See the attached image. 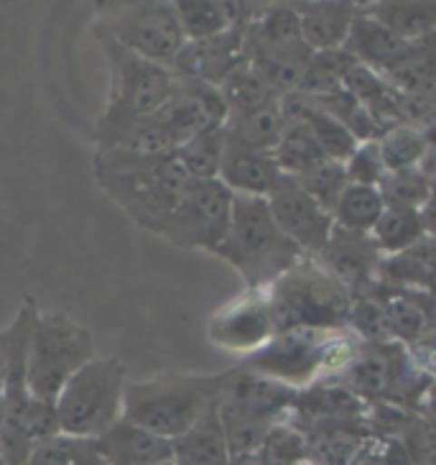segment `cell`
Masks as SVG:
<instances>
[{
    "mask_svg": "<svg viewBox=\"0 0 436 465\" xmlns=\"http://www.w3.org/2000/svg\"><path fill=\"white\" fill-rule=\"evenodd\" d=\"M39 317V307L34 297H26L14 322L0 330V376H3V391H5V422L0 435V463L24 465L28 452L34 450L24 435V422L36 399L28 391L26 363L31 332Z\"/></svg>",
    "mask_w": 436,
    "mask_h": 465,
    "instance_id": "10",
    "label": "cell"
},
{
    "mask_svg": "<svg viewBox=\"0 0 436 465\" xmlns=\"http://www.w3.org/2000/svg\"><path fill=\"white\" fill-rule=\"evenodd\" d=\"M256 458L260 465H299L309 460V445H306L304 432L284 420V422L273 424Z\"/></svg>",
    "mask_w": 436,
    "mask_h": 465,
    "instance_id": "39",
    "label": "cell"
},
{
    "mask_svg": "<svg viewBox=\"0 0 436 465\" xmlns=\"http://www.w3.org/2000/svg\"><path fill=\"white\" fill-rule=\"evenodd\" d=\"M268 302L276 332L296 328L332 332L347 328L353 294L327 269L304 256L268 287Z\"/></svg>",
    "mask_w": 436,
    "mask_h": 465,
    "instance_id": "5",
    "label": "cell"
},
{
    "mask_svg": "<svg viewBox=\"0 0 436 465\" xmlns=\"http://www.w3.org/2000/svg\"><path fill=\"white\" fill-rule=\"evenodd\" d=\"M363 341L350 330H332L322 342V356H319V381H334L344 371L353 366V361L360 353Z\"/></svg>",
    "mask_w": 436,
    "mask_h": 465,
    "instance_id": "42",
    "label": "cell"
},
{
    "mask_svg": "<svg viewBox=\"0 0 436 465\" xmlns=\"http://www.w3.org/2000/svg\"><path fill=\"white\" fill-rule=\"evenodd\" d=\"M344 90L363 108L368 110V115L375 121L381 134H385L388 128L401 124L398 121V100H401V93L383 74H378L375 69L354 62L350 72L344 74Z\"/></svg>",
    "mask_w": 436,
    "mask_h": 465,
    "instance_id": "27",
    "label": "cell"
},
{
    "mask_svg": "<svg viewBox=\"0 0 436 465\" xmlns=\"http://www.w3.org/2000/svg\"><path fill=\"white\" fill-rule=\"evenodd\" d=\"M232 200L219 179H189L159 235L184 251L215 253L230 231Z\"/></svg>",
    "mask_w": 436,
    "mask_h": 465,
    "instance_id": "11",
    "label": "cell"
},
{
    "mask_svg": "<svg viewBox=\"0 0 436 465\" xmlns=\"http://www.w3.org/2000/svg\"><path fill=\"white\" fill-rule=\"evenodd\" d=\"M266 200L281 232L304 256L314 259L334 231L332 215L291 177L281 179Z\"/></svg>",
    "mask_w": 436,
    "mask_h": 465,
    "instance_id": "15",
    "label": "cell"
},
{
    "mask_svg": "<svg viewBox=\"0 0 436 465\" xmlns=\"http://www.w3.org/2000/svg\"><path fill=\"white\" fill-rule=\"evenodd\" d=\"M95 31L149 62L171 67L187 42L174 3L161 0H125L100 3Z\"/></svg>",
    "mask_w": 436,
    "mask_h": 465,
    "instance_id": "9",
    "label": "cell"
},
{
    "mask_svg": "<svg viewBox=\"0 0 436 465\" xmlns=\"http://www.w3.org/2000/svg\"><path fill=\"white\" fill-rule=\"evenodd\" d=\"M156 121L164 125L174 146H181L197 134H205L212 128H225L230 110L225 105V97L215 84L199 80H177L174 90L161 108L153 113Z\"/></svg>",
    "mask_w": 436,
    "mask_h": 465,
    "instance_id": "14",
    "label": "cell"
},
{
    "mask_svg": "<svg viewBox=\"0 0 436 465\" xmlns=\"http://www.w3.org/2000/svg\"><path fill=\"white\" fill-rule=\"evenodd\" d=\"M228 138L243 143L247 149L266 151L273 153L278 141L286 131V121H284V113H281V103L276 100L271 105L258 110H250V113H240V115H230L228 124H225Z\"/></svg>",
    "mask_w": 436,
    "mask_h": 465,
    "instance_id": "29",
    "label": "cell"
},
{
    "mask_svg": "<svg viewBox=\"0 0 436 465\" xmlns=\"http://www.w3.org/2000/svg\"><path fill=\"white\" fill-rule=\"evenodd\" d=\"M368 407V401H363L350 389H344L342 383L316 381L296 394L286 414V422L294 424L299 432H306L314 424L365 420Z\"/></svg>",
    "mask_w": 436,
    "mask_h": 465,
    "instance_id": "18",
    "label": "cell"
},
{
    "mask_svg": "<svg viewBox=\"0 0 436 465\" xmlns=\"http://www.w3.org/2000/svg\"><path fill=\"white\" fill-rule=\"evenodd\" d=\"M225 143H228L225 128H212L205 134H197L177 149L179 164L184 166L189 179H218Z\"/></svg>",
    "mask_w": 436,
    "mask_h": 465,
    "instance_id": "35",
    "label": "cell"
},
{
    "mask_svg": "<svg viewBox=\"0 0 436 465\" xmlns=\"http://www.w3.org/2000/svg\"><path fill=\"white\" fill-rule=\"evenodd\" d=\"M95 358L92 332L64 312H39L28 342L26 379L31 397L52 401L69 379Z\"/></svg>",
    "mask_w": 436,
    "mask_h": 465,
    "instance_id": "6",
    "label": "cell"
},
{
    "mask_svg": "<svg viewBox=\"0 0 436 465\" xmlns=\"http://www.w3.org/2000/svg\"><path fill=\"white\" fill-rule=\"evenodd\" d=\"M215 256L228 261L243 276L246 289H268L304 259L299 248L276 225L268 200L246 194H235L230 231Z\"/></svg>",
    "mask_w": 436,
    "mask_h": 465,
    "instance_id": "3",
    "label": "cell"
},
{
    "mask_svg": "<svg viewBox=\"0 0 436 465\" xmlns=\"http://www.w3.org/2000/svg\"><path fill=\"white\" fill-rule=\"evenodd\" d=\"M426 417L436 424V383H431V389L426 391V397L421 401V410H419Z\"/></svg>",
    "mask_w": 436,
    "mask_h": 465,
    "instance_id": "50",
    "label": "cell"
},
{
    "mask_svg": "<svg viewBox=\"0 0 436 465\" xmlns=\"http://www.w3.org/2000/svg\"><path fill=\"white\" fill-rule=\"evenodd\" d=\"M354 59L344 49H332V52H314L309 64L304 69L299 90L306 97H327L340 93L344 87V74L350 72Z\"/></svg>",
    "mask_w": 436,
    "mask_h": 465,
    "instance_id": "34",
    "label": "cell"
},
{
    "mask_svg": "<svg viewBox=\"0 0 436 465\" xmlns=\"http://www.w3.org/2000/svg\"><path fill=\"white\" fill-rule=\"evenodd\" d=\"M296 394L299 391L286 386V383L266 379V376L253 373V371L243 369L237 363L235 369L228 371V383H225V391L219 399L237 407V410L256 414L260 420L284 422Z\"/></svg>",
    "mask_w": 436,
    "mask_h": 465,
    "instance_id": "19",
    "label": "cell"
},
{
    "mask_svg": "<svg viewBox=\"0 0 436 465\" xmlns=\"http://www.w3.org/2000/svg\"><path fill=\"white\" fill-rule=\"evenodd\" d=\"M24 465H105L100 460L95 440L56 435L34 445Z\"/></svg>",
    "mask_w": 436,
    "mask_h": 465,
    "instance_id": "37",
    "label": "cell"
},
{
    "mask_svg": "<svg viewBox=\"0 0 436 465\" xmlns=\"http://www.w3.org/2000/svg\"><path fill=\"white\" fill-rule=\"evenodd\" d=\"M398 121L416 128L426 141L436 146V95H406L398 100Z\"/></svg>",
    "mask_w": 436,
    "mask_h": 465,
    "instance_id": "46",
    "label": "cell"
},
{
    "mask_svg": "<svg viewBox=\"0 0 436 465\" xmlns=\"http://www.w3.org/2000/svg\"><path fill=\"white\" fill-rule=\"evenodd\" d=\"M174 465H228L230 448L225 438V427L219 420V399L191 424L184 435L171 440Z\"/></svg>",
    "mask_w": 436,
    "mask_h": 465,
    "instance_id": "25",
    "label": "cell"
},
{
    "mask_svg": "<svg viewBox=\"0 0 436 465\" xmlns=\"http://www.w3.org/2000/svg\"><path fill=\"white\" fill-rule=\"evenodd\" d=\"M284 177L286 174L278 169L273 153L247 149L243 143L228 138L218 179L232 194L268 197Z\"/></svg>",
    "mask_w": 436,
    "mask_h": 465,
    "instance_id": "21",
    "label": "cell"
},
{
    "mask_svg": "<svg viewBox=\"0 0 436 465\" xmlns=\"http://www.w3.org/2000/svg\"><path fill=\"white\" fill-rule=\"evenodd\" d=\"M347 330L354 332L363 342L370 345H383V342H398L395 341L391 322L385 317V310L375 297H354L353 307H350V317H347Z\"/></svg>",
    "mask_w": 436,
    "mask_h": 465,
    "instance_id": "41",
    "label": "cell"
},
{
    "mask_svg": "<svg viewBox=\"0 0 436 465\" xmlns=\"http://www.w3.org/2000/svg\"><path fill=\"white\" fill-rule=\"evenodd\" d=\"M423 235H426V231H423L421 213L419 210H398V207H385L378 225L370 232V238L383 253V259L409 251L421 241Z\"/></svg>",
    "mask_w": 436,
    "mask_h": 465,
    "instance_id": "31",
    "label": "cell"
},
{
    "mask_svg": "<svg viewBox=\"0 0 436 465\" xmlns=\"http://www.w3.org/2000/svg\"><path fill=\"white\" fill-rule=\"evenodd\" d=\"M383 213H385V203H383V194L378 192V187L347 184L334 213H332V220L337 228L370 235Z\"/></svg>",
    "mask_w": 436,
    "mask_h": 465,
    "instance_id": "30",
    "label": "cell"
},
{
    "mask_svg": "<svg viewBox=\"0 0 436 465\" xmlns=\"http://www.w3.org/2000/svg\"><path fill=\"white\" fill-rule=\"evenodd\" d=\"M273 159L278 169L291 179L304 177L306 172H312L314 166H319L327 156L319 149L314 134L304 124H286V131L278 141V146L273 151Z\"/></svg>",
    "mask_w": 436,
    "mask_h": 465,
    "instance_id": "32",
    "label": "cell"
},
{
    "mask_svg": "<svg viewBox=\"0 0 436 465\" xmlns=\"http://www.w3.org/2000/svg\"><path fill=\"white\" fill-rule=\"evenodd\" d=\"M299 465H312V463H309V460H304V463H299Z\"/></svg>",
    "mask_w": 436,
    "mask_h": 465,
    "instance_id": "53",
    "label": "cell"
},
{
    "mask_svg": "<svg viewBox=\"0 0 436 465\" xmlns=\"http://www.w3.org/2000/svg\"><path fill=\"white\" fill-rule=\"evenodd\" d=\"M3 422H5V391H3V376H0V435H3Z\"/></svg>",
    "mask_w": 436,
    "mask_h": 465,
    "instance_id": "52",
    "label": "cell"
},
{
    "mask_svg": "<svg viewBox=\"0 0 436 465\" xmlns=\"http://www.w3.org/2000/svg\"><path fill=\"white\" fill-rule=\"evenodd\" d=\"M164 465H174V463H164Z\"/></svg>",
    "mask_w": 436,
    "mask_h": 465,
    "instance_id": "54",
    "label": "cell"
},
{
    "mask_svg": "<svg viewBox=\"0 0 436 465\" xmlns=\"http://www.w3.org/2000/svg\"><path fill=\"white\" fill-rule=\"evenodd\" d=\"M409 46L411 42H403L391 28H385L381 21H375L373 15L365 14V8L360 3V11L354 15L350 36H347L342 49L353 56L354 62L375 69L378 74H388L401 62V56L409 52Z\"/></svg>",
    "mask_w": 436,
    "mask_h": 465,
    "instance_id": "23",
    "label": "cell"
},
{
    "mask_svg": "<svg viewBox=\"0 0 436 465\" xmlns=\"http://www.w3.org/2000/svg\"><path fill=\"white\" fill-rule=\"evenodd\" d=\"M312 100H316V105L325 110V113H329L334 121H340L360 143H363V141H375V138H381V131H378L375 121L368 115V110L363 108L344 87H342L340 93H334V95L312 97Z\"/></svg>",
    "mask_w": 436,
    "mask_h": 465,
    "instance_id": "40",
    "label": "cell"
},
{
    "mask_svg": "<svg viewBox=\"0 0 436 465\" xmlns=\"http://www.w3.org/2000/svg\"><path fill=\"white\" fill-rule=\"evenodd\" d=\"M334 381L368 404H391L409 411L421 410L423 397L434 383L413 366L403 342H363L353 366Z\"/></svg>",
    "mask_w": 436,
    "mask_h": 465,
    "instance_id": "8",
    "label": "cell"
},
{
    "mask_svg": "<svg viewBox=\"0 0 436 465\" xmlns=\"http://www.w3.org/2000/svg\"><path fill=\"white\" fill-rule=\"evenodd\" d=\"M429 190H431V179L421 169L388 172L378 184L385 207H398V210H421Z\"/></svg>",
    "mask_w": 436,
    "mask_h": 465,
    "instance_id": "38",
    "label": "cell"
},
{
    "mask_svg": "<svg viewBox=\"0 0 436 465\" xmlns=\"http://www.w3.org/2000/svg\"><path fill=\"white\" fill-rule=\"evenodd\" d=\"M228 465H260L256 455H237V458H230Z\"/></svg>",
    "mask_w": 436,
    "mask_h": 465,
    "instance_id": "51",
    "label": "cell"
},
{
    "mask_svg": "<svg viewBox=\"0 0 436 465\" xmlns=\"http://www.w3.org/2000/svg\"><path fill=\"white\" fill-rule=\"evenodd\" d=\"M419 213H421L423 231H426V235L436 238V177L431 179V190H429V197H426V203H423V207L419 210Z\"/></svg>",
    "mask_w": 436,
    "mask_h": 465,
    "instance_id": "49",
    "label": "cell"
},
{
    "mask_svg": "<svg viewBox=\"0 0 436 465\" xmlns=\"http://www.w3.org/2000/svg\"><path fill=\"white\" fill-rule=\"evenodd\" d=\"M327 332L322 330H284L276 332L253 356L243 358L240 366L301 391L319 381V356Z\"/></svg>",
    "mask_w": 436,
    "mask_h": 465,
    "instance_id": "12",
    "label": "cell"
},
{
    "mask_svg": "<svg viewBox=\"0 0 436 465\" xmlns=\"http://www.w3.org/2000/svg\"><path fill=\"white\" fill-rule=\"evenodd\" d=\"M301 18V36L304 44L312 52H332L342 49L360 3H347V0H306V3H294Z\"/></svg>",
    "mask_w": 436,
    "mask_h": 465,
    "instance_id": "22",
    "label": "cell"
},
{
    "mask_svg": "<svg viewBox=\"0 0 436 465\" xmlns=\"http://www.w3.org/2000/svg\"><path fill=\"white\" fill-rule=\"evenodd\" d=\"M276 335L268 289H246L219 307L207 325V338L232 356H253Z\"/></svg>",
    "mask_w": 436,
    "mask_h": 465,
    "instance_id": "13",
    "label": "cell"
},
{
    "mask_svg": "<svg viewBox=\"0 0 436 465\" xmlns=\"http://www.w3.org/2000/svg\"><path fill=\"white\" fill-rule=\"evenodd\" d=\"M403 448L416 460V465H436V424L426 420L421 411H413L411 420L398 435Z\"/></svg>",
    "mask_w": 436,
    "mask_h": 465,
    "instance_id": "45",
    "label": "cell"
},
{
    "mask_svg": "<svg viewBox=\"0 0 436 465\" xmlns=\"http://www.w3.org/2000/svg\"><path fill=\"white\" fill-rule=\"evenodd\" d=\"M314 261L327 269L353 294V300L368 294L381 282L383 253L368 232H353L334 225L329 241Z\"/></svg>",
    "mask_w": 436,
    "mask_h": 465,
    "instance_id": "16",
    "label": "cell"
},
{
    "mask_svg": "<svg viewBox=\"0 0 436 465\" xmlns=\"http://www.w3.org/2000/svg\"><path fill=\"white\" fill-rule=\"evenodd\" d=\"M95 448L105 465H164L174 460L171 440L123 417L95 438Z\"/></svg>",
    "mask_w": 436,
    "mask_h": 465,
    "instance_id": "20",
    "label": "cell"
},
{
    "mask_svg": "<svg viewBox=\"0 0 436 465\" xmlns=\"http://www.w3.org/2000/svg\"><path fill=\"white\" fill-rule=\"evenodd\" d=\"M228 383L222 373H164L146 381L125 383L123 420L140 424L166 440L184 435L207 407H212Z\"/></svg>",
    "mask_w": 436,
    "mask_h": 465,
    "instance_id": "4",
    "label": "cell"
},
{
    "mask_svg": "<svg viewBox=\"0 0 436 465\" xmlns=\"http://www.w3.org/2000/svg\"><path fill=\"white\" fill-rule=\"evenodd\" d=\"M378 465H416V460L411 458L401 440H383Z\"/></svg>",
    "mask_w": 436,
    "mask_h": 465,
    "instance_id": "48",
    "label": "cell"
},
{
    "mask_svg": "<svg viewBox=\"0 0 436 465\" xmlns=\"http://www.w3.org/2000/svg\"><path fill=\"white\" fill-rule=\"evenodd\" d=\"M363 8L403 42H419L436 34V0H378L363 3Z\"/></svg>",
    "mask_w": 436,
    "mask_h": 465,
    "instance_id": "28",
    "label": "cell"
},
{
    "mask_svg": "<svg viewBox=\"0 0 436 465\" xmlns=\"http://www.w3.org/2000/svg\"><path fill=\"white\" fill-rule=\"evenodd\" d=\"M219 93L225 97V105L230 110V115L266 108V105H271L276 100H281L271 90V84L266 83L247 62L232 69L230 74L225 77V83L219 84Z\"/></svg>",
    "mask_w": 436,
    "mask_h": 465,
    "instance_id": "33",
    "label": "cell"
},
{
    "mask_svg": "<svg viewBox=\"0 0 436 465\" xmlns=\"http://www.w3.org/2000/svg\"><path fill=\"white\" fill-rule=\"evenodd\" d=\"M125 383L128 371L118 358H92L56 399L62 432L72 438H100L123 417Z\"/></svg>",
    "mask_w": 436,
    "mask_h": 465,
    "instance_id": "7",
    "label": "cell"
},
{
    "mask_svg": "<svg viewBox=\"0 0 436 465\" xmlns=\"http://www.w3.org/2000/svg\"><path fill=\"white\" fill-rule=\"evenodd\" d=\"M95 39L110 67L108 100L97 118L95 143L97 149H110L125 131L164 105L174 90V74L164 64L128 52L102 31H95Z\"/></svg>",
    "mask_w": 436,
    "mask_h": 465,
    "instance_id": "2",
    "label": "cell"
},
{
    "mask_svg": "<svg viewBox=\"0 0 436 465\" xmlns=\"http://www.w3.org/2000/svg\"><path fill=\"white\" fill-rule=\"evenodd\" d=\"M309 445V463L312 465H353L357 452L373 435L368 420L353 422H325L314 424L304 432Z\"/></svg>",
    "mask_w": 436,
    "mask_h": 465,
    "instance_id": "26",
    "label": "cell"
},
{
    "mask_svg": "<svg viewBox=\"0 0 436 465\" xmlns=\"http://www.w3.org/2000/svg\"><path fill=\"white\" fill-rule=\"evenodd\" d=\"M296 182L312 194L319 205L327 210L329 215L334 213V207L340 203L342 192L350 184V182H347V174H344V164L329 162V159H325L319 166H314L312 172H306V174L296 179Z\"/></svg>",
    "mask_w": 436,
    "mask_h": 465,
    "instance_id": "43",
    "label": "cell"
},
{
    "mask_svg": "<svg viewBox=\"0 0 436 465\" xmlns=\"http://www.w3.org/2000/svg\"><path fill=\"white\" fill-rule=\"evenodd\" d=\"M179 24L187 42L212 39L225 31L246 26L258 3H230V0H177Z\"/></svg>",
    "mask_w": 436,
    "mask_h": 465,
    "instance_id": "24",
    "label": "cell"
},
{
    "mask_svg": "<svg viewBox=\"0 0 436 465\" xmlns=\"http://www.w3.org/2000/svg\"><path fill=\"white\" fill-rule=\"evenodd\" d=\"M0 465H3V463H0Z\"/></svg>",
    "mask_w": 436,
    "mask_h": 465,
    "instance_id": "55",
    "label": "cell"
},
{
    "mask_svg": "<svg viewBox=\"0 0 436 465\" xmlns=\"http://www.w3.org/2000/svg\"><path fill=\"white\" fill-rule=\"evenodd\" d=\"M95 182L138 228L161 232L174 213L189 174L177 153L143 156L125 149H97L92 162Z\"/></svg>",
    "mask_w": 436,
    "mask_h": 465,
    "instance_id": "1",
    "label": "cell"
},
{
    "mask_svg": "<svg viewBox=\"0 0 436 465\" xmlns=\"http://www.w3.org/2000/svg\"><path fill=\"white\" fill-rule=\"evenodd\" d=\"M344 174H347L350 184H363V187H378L381 184L383 177L388 174V169L383 162L378 138L357 143L353 156L344 162Z\"/></svg>",
    "mask_w": 436,
    "mask_h": 465,
    "instance_id": "44",
    "label": "cell"
},
{
    "mask_svg": "<svg viewBox=\"0 0 436 465\" xmlns=\"http://www.w3.org/2000/svg\"><path fill=\"white\" fill-rule=\"evenodd\" d=\"M383 162L388 172H403V169H419L426 156V151L431 149V143L421 136L416 128L406 124H398L388 128L378 138Z\"/></svg>",
    "mask_w": 436,
    "mask_h": 465,
    "instance_id": "36",
    "label": "cell"
},
{
    "mask_svg": "<svg viewBox=\"0 0 436 465\" xmlns=\"http://www.w3.org/2000/svg\"><path fill=\"white\" fill-rule=\"evenodd\" d=\"M406 348H409L413 366L421 371L429 381L436 383V328L426 330L419 341H413Z\"/></svg>",
    "mask_w": 436,
    "mask_h": 465,
    "instance_id": "47",
    "label": "cell"
},
{
    "mask_svg": "<svg viewBox=\"0 0 436 465\" xmlns=\"http://www.w3.org/2000/svg\"><path fill=\"white\" fill-rule=\"evenodd\" d=\"M243 39H246V26L230 28L212 39L184 42L169 69L177 80H199L219 87L232 69L246 62Z\"/></svg>",
    "mask_w": 436,
    "mask_h": 465,
    "instance_id": "17",
    "label": "cell"
}]
</instances>
